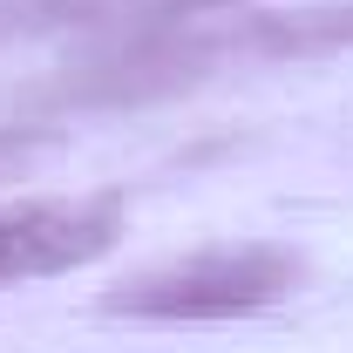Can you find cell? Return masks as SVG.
Segmentation results:
<instances>
[{
	"mask_svg": "<svg viewBox=\"0 0 353 353\" xmlns=\"http://www.w3.org/2000/svg\"><path fill=\"white\" fill-rule=\"evenodd\" d=\"M123 231V211L109 197H48V204H14L0 211V285L21 279H54L102 259Z\"/></svg>",
	"mask_w": 353,
	"mask_h": 353,
	"instance_id": "7a4b0ae2",
	"label": "cell"
},
{
	"mask_svg": "<svg viewBox=\"0 0 353 353\" xmlns=\"http://www.w3.org/2000/svg\"><path fill=\"white\" fill-rule=\"evenodd\" d=\"M299 285V259L279 245H218V252H190V259L143 272L130 285H116L102 312L123 319H245V312L279 306Z\"/></svg>",
	"mask_w": 353,
	"mask_h": 353,
	"instance_id": "6da1fadb",
	"label": "cell"
},
{
	"mask_svg": "<svg viewBox=\"0 0 353 353\" xmlns=\"http://www.w3.org/2000/svg\"><path fill=\"white\" fill-rule=\"evenodd\" d=\"M211 7H245V0H0V41L102 28V21H170V14H211Z\"/></svg>",
	"mask_w": 353,
	"mask_h": 353,
	"instance_id": "3957f363",
	"label": "cell"
}]
</instances>
